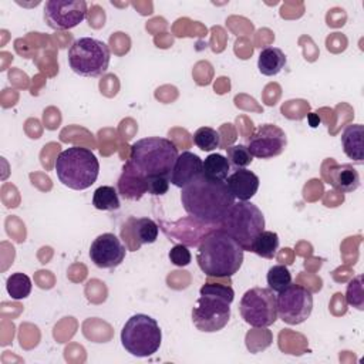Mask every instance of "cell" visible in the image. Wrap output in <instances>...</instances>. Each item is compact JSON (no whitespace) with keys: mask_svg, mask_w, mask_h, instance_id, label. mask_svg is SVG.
Listing matches in <instances>:
<instances>
[{"mask_svg":"<svg viewBox=\"0 0 364 364\" xmlns=\"http://www.w3.org/2000/svg\"><path fill=\"white\" fill-rule=\"evenodd\" d=\"M179 152L176 145L161 136L138 139L131 145V154L118 181L119 193L128 199H139L149 176H171Z\"/></svg>","mask_w":364,"mask_h":364,"instance_id":"1","label":"cell"},{"mask_svg":"<svg viewBox=\"0 0 364 364\" xmlns=\"http://www.w3.org/2000/svg\"><path fill=\"white\" fill-rule=\"evenodd\" d=\"M181 189L183 209L199 222L219 223L235 203V196L226 181L209 178L203 173Z\"/></svg>","mask_w":364,"mask_h":364,"instance_id":"2","label":"cell"},{"mask_svg":"<svg viewBox=\"0 0 364 364\" xmlns=\"http://www.w3.org/2000/svg\"><path fill=\"white\" fill-rule=\"evenodd\" d=\"M245 250L225 230L208 233L198 247V264L208 277H232L243 263Z\"/></svg>","mask_w":364,"mask_h":364,"instance_id":"3","label":"cell"},{"mask_svg":"<svg viewBox=\"0 0 364 364\" xmlns=\"http://www.w3.org/2000/svg\"><path fill=\"white\" fill-rule=\"evenodd\" d=\"M54 168L60 182L75 191L90 188L100 173V162L94 152L77 145L61 151L55 159Z\"/></svg>","mask_w":364,"mask_h":364,"instance_id":"4","label":"cell"},{"mask_svg":"<svg viewBox=\"0 0 364 364\" xmlns=\"http://www.w3.org/2000/svg\"><path fill=\"white\" fill-rule=\"evenodd\" d=\"M219 229L235 239L243 250L250 252L253 240L264 230V216L255 203L237 200L219 222Z\"/></svg>","mask_w":364,"mask_h":364,"instance_id":"5","label":"cell"},{"mask_svg":"<svg viewBox=\"0 0 364 364\" xmlns=\"http://www.w3.org/2000/svg\"><path fill=\"white\" fill-rule=\"evenodd\" d=\"M70 68L81 77H100L107 73L111 51L109 47L94 37L74 40L67 53Z\"/></svg>","mask_w":364,"mask_h":364,"instance_id":"6","label":"cell"},{"mask_svg":"<svg viewBox=\"0 0 364 364\" xmlns=\"http://www.w3.org/2000/svg\"><path fill=\"white\" fill-rule=\"evenodd\" d=\"M162 331L155 318L148 314H134L121 330L122 347L135 357H149L158 351Z\"/></svg>","mask_w":364,"mask_h":364,"instance_id":"7","label":"cell"},{"mask_svg":"<svg viewBox=\"0 0 364 364\" xmlns=\"http://www.w3.org/2000/svg\"><path fill=\"white\" fill-rule=\"evenodd\" d=\"M242 318L252 327H269L277 320L276 294L269 287H252L240 299Z\"/></svg>","mask_w":364,"mask_h":364,"instance_id":"8","label":"cell"},{"mask_svg":"<svg viewBox=\"0 0 364 364\" xmlns=\"http://www.w3.org/2000/svg\"><path fill=\"white\" fill-rule=\"evenodd\" d=\"M277 317L286 324L297 326L306 321L313 310V294L300 284H289L276 296Z\"/></svg>","mask_w":364,"mask_h":364,"instance_id":"9","label":"cell"},{"mask_svg":"<svg viewBox=\"0 0 364 364\" xmlns=\"http://www.w3.org/2000/svg\"><path fill=\"white\" fill-rule=\"evenodd\" d=\"M230 318V301L215 296L200 294L192 309V321L195 327L205 333L222 330Z\"/></svg>","mask_w":364,"mask_h":364,"instance_id":"10","label":"cell"},{"mask_svg":"<svg viewBox=\"0 0 364 364\" xmlns=\"http://www.w3.org/2000/svg\"><path fill=\"white\" fill-rule=\"evenodd\" d=\"M87 17L84 0H48L44 6V20L53 30H70Z\"/></svg>","mask_w":364,"mask_h":364,"instance_id":"11","label":"cell"},{"mask_svg":"<svg viewBox=\"0 0 364 364\" xmlns=\"http://www.w3.org/2000/svg\"><path fill=\"white\" fill-rule=\"evenodd\" d=\"M246 146L255 158L270 159L283 154L287 146V136L280 127L263 124L247 138Z\"/></svg>","mask_w":364,"mask_h":364,"instance_id":"12","label":"cell"},{"mask_svg":"<svg viewBox=\"0 0 364 364\" xmlns=\"http://www.w3.org/2000/svg\"><path fill=\"white\" fill-rule=\"evenodd\" d=\"M127 255V247L114 233L97 236L90 246V259L100 269H112L119 266Z\"/></svg>","mask_w":364,"mask_h":364,"instance_id":"13","label":"cell"},{"mask_svg":"<svg viewBox=\"0 0 364 364\" xmlns=\"http://www.w3.org/2000/svg\"><path fill=\"white\" fill-rule=\"evenodd\" d=\"M158 233V225L149 218H129L121 229V236L124 240L128 239L135 242L134 249H138L141 245L154 243Z\"/></svg>","mask_w":364,"mask_h":364,"instance_id":"14","label":"cell"},{"mask_svg":"<svg viewBox=\"0 0 364 364\" xmlns=\"http://www.w3.org/2000/svg\"><path fill=\"white\" fill-rule=\"evenodd\" d=\"M202 173V159L189 151H183L178 155L173 169L169 176V182L178 188H183Z\"/></svg>","mask_w":364,"mask_h":364,"instance_id":"15","label":"cell"},{"mask_svg":"<svg viewBox=\"0 0 364 364\" xmlns=\"http://www.w3.org/2000/svg\"><path fill=\"white\" fill-rule=\"evenodd\" d=\"M226 183L237 200H250L259 189V176L246 168H237L226 178Z\"/></svg>","mask_w":364,"mask_h":364,"instance_id":"16","label":"cell"},{"mask_svg":"<svg viewBox=\"0 0 364 364\" xmlns=\"http://www.w3.org/2000/svg\"><path fill=\"white\" fill-rule=\"evenodd\" d=\"M327 181L331 186H334L337 191L344 193L354 192L360 186L358 171L351 164L333 165L330 168Z\"/></svg>","mask_w":364,"mask_h":364,"instance_id":"17","label":"cell"},{"mask_svg":"<svg viewBox=\"0 0 364 364\" xmlns=\"http://www.w3.org/2000/svg\"><path fill=\"white\" fill-rule=\"evenodd\" d=\"M341 145L344 154L355 161L363 164L364 159V127L361 124H350L344 128L341 134Z\"/></svg>","mask_w":364,"mask_h":364,"instance_id":"18","label":"cell"},{"mask_svg":"<svg viewBox=\"0 0 364 364\" xmlns=\"http://www.w3.org/2000/svg\"><path fill=\"white\" fill-rule=\"evenodd\" d=\"M286 54L277 47H266L260 51L257 68L263 75L272 77L279 74L286 65Z\"/></svg>","mask_w":364,"mask_h":364,"instance_id":"19","label":"cell"},{"mask_svg":"<svg viewBox=\"0 0 364 364\" xmlns=\"http://www.w3.org/2000/svg\"><path fill=\"white\" fill-rule=\"evenodd\" d=\"M202 173L209 178L226 181L230 173V164L228 158L220 154H209L202 161Z\"/></svg>","mask_w":364,"mask_h":364,"instance_id":"20","label":"cell"},{"mask_svg":"<svg viewBox=\"0 0 364 364\" xmlns=\"http://www.w3.org/2000/svg\"><path fill=\"white\" fill-rule=\"evenodd\" d=\"M277 249H279L277 233L272 232V230H263L253 240L250 252H253L257 256L264 257V259H273L276 256Z\"/></svg>","mask_w":364,"mask_h":364,"instance_id":"21","label":"cell"},{"mask_svg":"<svg viewBox=\"0 0 364 364\" xmlns=\"http://www.w3.org/2000/svg\"><path fill=\"white\" fill-rule=\"evenodd\" d=\"M92 205L98 210H117L119 208L118 192L114 186L102 185L94 191Z\"/></svg>","mask_w":364,"mask_h":364,"instance_id":"22","label":"cell"},{"mask_svg":"<svg viewBox=\"0 0 364 364\" xmlns=\"http://www.w3.org/2000/svg\"><path fill=\"white\" fill-rule=\"evenodd\" d=\"M31 286H33L31 279L27 274L21 273V272L11 273L7 277V282H6L7 293L14 300H23L27 296H30Z\"/></svg>","mask_w":364,"mask_h":364,"instance_id":"23","label":"cell"},{"mask_svg":"<svg viewBox=\"0 0 364 364\" xmlns=\"http://www.w3.org/2000/svg\"><path fill=\"white\" fill-rule=\"evenodd\" d=\"M195 145L202 151H213L220 145V135L210 127H200L193 134Z\"/></svg>","mask_w":364,"mask_h":364,"instance_id":"24","label":"cell"},{"mask_svg":"<svg viewBox=\"0 0 364 364\" xmlns=\"http://www.w3.org/2000/svg\"><path fill=\"white\" fill-rule=\"evenodd\" d=\"M266 280H267L269 289L279 293L291 283V273L284 264H274L269 269Z\"/></svg>","mask_w":364,"mask_h":364,"instance_id":"25","label":"cell"},{"mask_svg":"<svg viewBox=\"0 0 364 364\" xmlns=\"http://www.w3.org/2000/svg\"><path fill=\"white\" fill-rule=\"evenodd\" d=\"M226 154H228L229 164H232L236 169L237 168H246L253 161V155L250 154L247 146L242 145V144L228 146Z\"/></svg>","mask_w":364,"mask_h":364,"instance_id":"26","label":"cell"},{"mask_svg":"<svg viewBox=\"0 0 364 364\" xmlns=\"http://www.w3.org/2000/svg\"><path fill=\"white\" fill-rule=\"evenodd\" d=\"M363 276H357L347 284L346 300L350 306L357 307L358 310L364 309V293H363Z\"/></svg>","mask_w":364,"mask_h":364,"instance_id":"27","label":"cell"},{"mask_svg":"<svg viewBox=\"0 0 364 364\" xmlns=\"http://www.w3.org/2000/svg\"><path fill=\"white\" fill-rule=\"evenodd\" d=\"M199 294H215V296H219V297H223V299L229 300L230 303H232L233 299H235V291H233V289H232L229 284L209 283V282H206V283L200 287Z\"/></svg>","mask_w":364,"mask_h":364,"instance_id":"28","label":"cell"},{"mask_svg":"<svg viewBox=\"0 0 364 364\" xmlns=\"http://www.w3.org/2000/svg\"><path fill=\"white\" fill-rule=\"evenodd\" d=\"M146 193L161 196L169 189V178L166 176H149L145 179Z\"/></svg>","mask_w":364,"mask_h":364,"instance_id":"29","label":"cell"},{"mask_svg":"<svg viewBox=\"0 0 364 364\" xmlns=\"http://www.w3.org/2000/svg\"><path fill=\"white\" fill-rule=\"evenodd\" d=\"M168 256H169L171 263H173L175 266H179V267L188 266L192 260L191 252L185 245H175L173 247H171Z\"/></svg>","mask_w":364,"mask_h":364,"instance_id":"30","label":"cell"},{"mask_svg":"<svg viewBox=\"0 0 364 364\" xmlns=\"http://www.w3.org/2000/svg\"><path fill=\"white\" fill-rule=\"evenodd\" d=\"M307 119H309V124H310L311 128H316V127H318V124H320V117H318L316 112H310V114L307 115Z\"/></svg>","mask_w":364,"mask_h":364,"instance_id":"31","label":"cell"}]
</instances>
